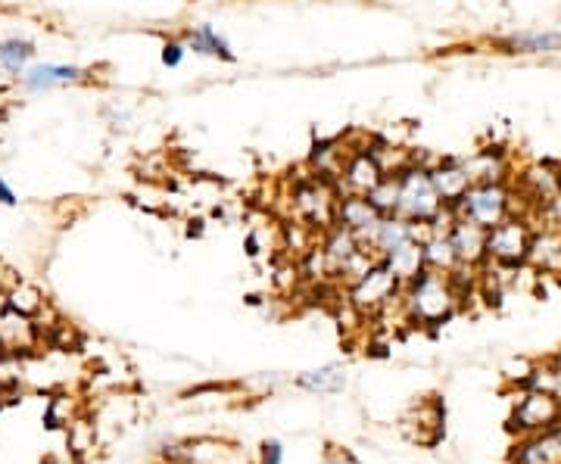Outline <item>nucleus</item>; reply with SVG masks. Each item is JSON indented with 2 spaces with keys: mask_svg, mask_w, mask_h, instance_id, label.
I'll return each instance as SVG.
<instances>
[{
  "mask_svg": "<svg viewBox=\"0 0 561 464\" xmlns=\"http://www.w3.org/2000/svg\"><path fill=\"white\" fill-rule=\"evenodd\" d=\"M461 290L453 275L443 271H431L424 268L415 281L402 290V305H405V318L412 327H440V324L453 322L461 309Z\"/></svg>",
  "mask_w": 561,
  "mask_h": 464,
  "instance_id": "nucleus-1",
  "label": "nucleus"
},
{
  "mask_svg": "<svg viewBox=\"0 0 561 464\" xmlns=\"http://www.w3.org/2000/svg\"><path fill=\"white\" fill-rule=\"evenodd\" d=\"M290 212L287 219H300L309 228H316L319 234H324L328 228L337 224V202H341V187L331 182H324L319 175H312L306 169V175L290 178Z\"/></svg>",
  "mask_w": 561,
  "mask_h": 464,
  "instance_id": "nucleus-2",
  "label": "nucleus"
},
{
  "mask_svg": "<svg viewBox=\"0 0 561 464\" xmlns=\"http://www.w3.org/2000/svg\"><path fill=\"white\" fill-rule=\"evenodd\" d=\"M443 200L431 182V160L415 156V162L400 172V209L397 216L405 222H434L440 216Z\"/></svg>",
  "mask_w": 561,
  "mask_h": 464,
  "instance_id": "nucleus-3",
  "label": "nucleus"
},
{
  "mask_svg": "<svg viewBox=\"0 0 561 464\" xmlns=\"http://www.w3.org/2000/svg\"><path fill=\"white\" fill-rule=\"evenodd\" d=\"M402 290L405 287L397 281V275L387 268L383 259H378L368 275H362L359 281L346 287V303L353 305V312L359 315L362 322H378L383 315V309H390L400 300Z\"/></svg>",
  "mask_w": 561,
  "mask_h": 464,
  "instance_id": "nucleus-4",
  "label": "nucleus"
},
{
  "mask_svg": "<svg viewBox=\"0 0 561 464\" xmlns=\"http://www.w3.org/2000/svg\"><path fill=\"white\" fill-rule=\"evenodd\" d=\"M534 234H537V222L530 216H518L515 212V216L502 219L486 234V263H493L496 268H508V271L524 268Z\"/></svg>",
  "mask_w": 561,
  "mask_h": 464,
  "instance_id": "nucleus-5",
  "label": "nucleus"
},
{
  "mask_svg": "<svg viewBox=\"0 0 561 464\" xmlns=\"http://www.w3.org/2000/svg\"><path fill=\"white\" fill-rule=\"evenodd\" d=\"M456 216L471 219V222L483 224V228H493L502 219L515 216V190H512V182L471 184V190L456 206Z\"/></svg>",
  "mask_w": 561,
  "mask_h": 464,
  "instance_id": "nucleus-6",
  "label": "nucleus"
},
{
  "mask_svg": "<svg viewBox=\"0 0 561 464\" xmlns=\"http://www.w3.org/2000/svg\"><path fill=\"white\" fill-rule=\"evenodd\" d=\"M508 427L518 437H534V433H546L561 427V403L556 396L534 390V386H522V396L515 399Z\"/></svg>",
  "mask_w": 561,
  "mask_h": 464,
  "instance_id": "nucleus-7",
  "label": "nucleus"
},
{
  "mask_svg": "<svg viewBox=\"0 0 561 464\" xmlns=\"http://www.w3.org/2000/svg\"><path fill=\"white\" fill-rule=\"evenodd\" d=\"M383 178H387V172L381 169V162L371 156V150L362 147V143H353V153H350L346 169H343L341 194H362V197H368Z\"/></svg>",
  "mask_w": 561,
  "mask_h": 464,
  "instance_id": "nucleus-8",
  "label": "nucleus"
},
{
  "mask_svg": "<svg viewBox=\"0 0 561 464\" xmlns=\"http://www.w3.org/2000/svg\"><path fill=\"white\" fill-rule=\"evenodd\" d=\"M431 182L437 187L443 206H449V209H456L461 202V197H465V194L471 190V184H474L459 156H446V160L431 162Z\"/></svg>",
  "mask_w": 561,
  "mask_h": 464,
  "instance_id": "nucleus-9",
  "label": "nucleus"
},
{
  "mask_svg": "<svg viewBox=\"0 0 561 464\" xmlns=\"http://www.w3.org/2000/svg\"><path fill=\"white\" fill-rule=\"evenodd\" d=\"M350 153H353V143L346 141V138H328V141H319L312 147V153H309V160H306V169H309L312 175L324 178V182L341 187L343 169H346Z\"/></svg>",
  "mask_w": 561,
  "mask_h": 464,
  "instance_id": "nucleus-10",
  "label": "nucleus"
},
{
  "mask_svg": "<svg viewBox=\"0 0 561 464\" xmlns=\"http://www.w3.org/2000/svg\"><path fill=\"white\" fill-rule=\"evenodd\" d=\"M321 253H324V263H328V268H331V278H334V283L341 281L343 268L353 263L356 256H359L362 250V241L353 234V231H346L343 224H334V228H328L324 234H321ZM341 287V283H337Z\"/></svg>",
  "mask_w": 561,
  "mask_h": 464,
  "instance_id": "nucleus-11",
  "label": "nucleus"
},
{
  "mask_svg": "<svg viewBox=\"0 0 561 464\" xmlns=\"http://www.w3.org/2000/svg\"><path fill=\"white\" fill-rule=\"evenodd\" d=\"M486 234H490V228L471 222V219H461V216L449 228V237H453V246L459 253L461 268L481 271L483 263H486Z\"/></svg>",
  "mask_w": 561,
  "mask_h": 464,
  "instance_id": "nucleus-12",
  "label": "nucleus"
},
{
  "mask_svg": "<svg viewBox=\"0 0 561 464\" xmlns=\"http://www.w3.org/2000/svg\"><path fill=\"white\" fill-rule=\"evenodd\" d=\"M409 241H419V224L405 222L400 216H383L381 222L375 224V231L362 241V246L371 250L378 259H383Z\"/></svg>",
  "mask_w": 561,
  "mask_h": 464,
  "instance_id": "nucleus-13",
  "label": "nucleus"
},
{
  "mask_svg": "<svg viewBox=\"0 0 561 464\" xmlns=\"http://www.w3.org/2000/svg\"><path fill=\"white\" fill-rule=\"evenodd\" d=\"M381 219L383 216L378 212V206L368 200V197H362V194H341V202H337V224H343L346 231H353L359 241H365Z\"/></svg>",
  "mask_w": 561,
  "mask_h": 464,
  "instance_id": "nucleus-14",
  "label": "nucleus"
},
{
  "mask_svg": "<svg viewBox=\"0 0 561 464\" xmlns=\"http://www.w3.org/2000/svg\"><path fill=\"white\" fill-rule=\"evenodd\" d=\"M508 464H561V427L522 437L512 449Z\"/></svg>",
  "mask_w": 561,
  "mask_h": 464,
  "instance_id": "nucleus-15",
  "label": "nucleus"
},
{
  "mask_svg": "<svg viewBox=\"0 0 561 464\" xmlns=\"http://www.w3.org/2000/svg\"><path fill=\"white\" fill-rule=\"evenodd\" d=\"M468 175L474 184L486 182H512V160L508 153L500 150V147H483V150H474L468 156H461Z\"/></svg>",
  "mask_w": 561,
  "mask_h": 464,
  "instance_id": "nucleus-16",
  "label": "nucleus"
},
{
  "mask_svg": "<svg viewBox=\"0 0 561 464\" xmlns=\"http://www.w3.org/2000/svg\"><path fill=\"white\" fill-rule=\"evenodd\" d=\"M527 268L561 278V231L537 224V234H534L530 253H527Z\"/></svg>",
  "mask_w": 561,
  "mask_h": 464,
  "instance_id": "nucleus-17",
  "label": "nucleus"
},
{
  "mask_svg": "<svg viewBox=\"0 0 561 464\" xmlns=\"http://www.w3.org/2000/svg\"><path fill=\"white\" fill-rule=\"evenodd\" d=\"M181 40H184V47H187V50H194L197 57H213V60H225V62L238 60V57H234V50H231V44L221 38L219 32H216L209 22H203V25H191V28L181 35Z\"/></svg>",
  "mask_w": 561,
  "mask_h": 464,
  "instance_id": "nucleus-18",
  "label": "nucleus"
},
{
  "mask_svg": "<svg viewBox=\"0 0 561 464\" xmlns=\"http://www.w3.org/2000/svg\"><path fill=\"white\" fill-rule=\"evenodd\" d=\"M508 54H524V57H552L561 54V32H515L500 40Z\"/></svg>",
  "mask_w": 561,
  "mask_h": 464,
  "instance_id": "nucleus-19",
  "label": "nucleus"
},
{
  "mask_svg": "<svg viewBox=\"0 0 561 464\" xmlns=\"http://www.w3.org/2000/svg\"><path fill=\"white\" fill-rule=\"evenodd\" d=\"M84 72L79 66H57V62H41V66H32L22 72V84L28 91H50L57 84H69V81H81Z\"/></svg>",
  "mask_w": 561,
  "mask_h": 464,
  "instance_id": "nucleus-20",
  "label": "nucleus"
},
{
  "mask_svg": "<svg viewBox=\"0 0 561 464\" xmlns=\"http://www.w3.org/2000/svg\"><path fill=\"white\" fill-rule=\"evenodd\" d=\"M321 234L316 228H309L300 219H284L280 222V250L287 259H297L300 263L306 253H312L319 246Z\"/></svg>",
  "mask_w": 561,
  "mask_h": 464,
  "instance_id": "nucleus-21",
  "label": "nucleus"
},
{
  "mask_svg": "<svg viewBox=\"0 0 561 464\" xmlns=\"http://www.w3.org/2000/svg\"><path fill=\"white\" fill-rule=\"evenodd\" d=\"M421 250H424V265H427L431 271L456 275V271L461 268L459 253H456V246H453L449 231H434L427 241L421 243Z\"/></svg>",
  "mask_w": 561,
  "mask_h": 464,
  "instance_id": "nucleus-22",
  "label": "nucleus"
},
{
  "mask_svg": "<svg viewBox=\"0 0 561 464\" xmlns=\"http://www.w3.org/2000/svg\"><path fill=\"white\" fill-rule=\"evenodd\" d=\"M383 263H387V268L397 275V281H400L402 287H409V283L415 281L421 271L427 268V265H424V250H421L419 241L402 243L400 250H393L390 256H383Z\"/></svg>",
  "mask_w": 561,
  "mask_h": 464,
  "instance_id": "nucleus-23",
  "label": "nucleus"
},
{
  "mask_svg": "<svg viewBox=\"0 0 561 464\" xmlns=\"http://www.w3.org/2000/svg\"><path fill=\"white\" fill-rule=\"evenodd\" d=\"M346 378L337 364H324L319 371H306L297 378V386L300 390H309V393H341Z\"/></svg>",
  "mask_w": 561,
  "mask_h": 464,
  "instance_id": "nucleus-24",
  "label": "nucleus"
},
{
  "mask_svg": "<svg viewBox=\"0 0 561 464\" xmlns=\"http://www.w3.org/2000/svg\"><path fill=\"white\" fill-rule=\"evenodd\" d=\"M32 57H35V44H28V40H20V38L0 40V66H3L7 72L22 76V72H25V66L32 62Z\"/></svg>",
  "mask_w": 561,
  "mask_h": 464,
  "instance_id": "nucleus-25",
  "label": "nucleus"
},
{
  "mask_svg": "<svg viewBox=\"0 0 561 464\" xmlns=\"http://www.w3.org/2000/svg\"><path fill=\"white\" fill-rule=\"evenodd\" d=\"M368 200L378 206L381 216H397V209H400V175H387V178L368 194Z\"/></svg>",
  "mask_w": 561,
  "mask_h": 464,
  "instance_id": "nucleus-26",
  "label": "nucleus"
},
{
  "mask_svg": "<svg viewBox=\"0 0 561 464\" xmlns=\"http://www.w3.org/2000/svg\"><path fill=\"white\" fill-rule=\"evenodd\" d=\"M41 293L38 290H32V287H16L13 293H10V309L13 312H20V315H35L41 309Z\"/></svg>",
  "mask_w": 561,
  "mask_h": 464,
  "instance_id": "nucleus-27",
  "label": "nucleus"
},
{
  "mask_svg": "<svg viewBox=\"0 0 561 464\" xmlns=\"http://www.w3.org/2000/svg\"><path fill=\"white\" fill-rule=\"evenodd\" d=\"M184 54H187L184 40H165V44H162V66L175 69V66L184 62Z\"/></svg>",
  "mask_w": 561,
  "mask_h": 464,
  "instance_id": "nucleus-28",
  "label": "nucleus"
},
{
  "mask_svg": "<svg viewBox=\"0 0 561 464\" xmlns=\"http://www.w3.org/2000/svg\"><path fill=\"white\" fill-rule=\"evenodd\" d=\"M537 224H546V228H556L561 231V194L549 206H542L540 216H537Z\"/></svg>",
  "mask_w": 561,
  "mask_h": 464,
  "instance_id": "nucleus-29",
  "label": "nucleus"
},
{
  "mask_svg": "<svg viewBox=\"0 0 561 464\" xmlns=\"http://www.w3.org/2000/svg\"><path fill=\"white\" fill-rule=\"evenodd\" d=\"M284 462V449L278 440H265L260 449V464H280Z\"/></svg>",
  "mask_w": 561,
  "mask_h": 464,
  "instance_id": "nucleus-30",
  "label": "nucleus"
},
{
  "mask_svg": "<svg viewBox=\"0 0 561 464\" xmlns=\"http://www.w3.org/2000/svg\"><path fill=\"white\" fill-rule=\"evenodd\" d=\"M324 464H362L353 452H346V449H328L324 452Z\"/></svg>",
  "mask_w": 561,
  "mask_h": 464,
  "instance_id": "nucleus-31",
  "label": "nucleus"
},
{
  "mask_svg": "<svg viewBox=\"0 0 561 464\" xmlns=\"http://www.w3.org/2000/svg\"><path fill=\"white\" fill-rule=\"evenodd\" d=\"M243 246H247V256H250V259H260L262 246H260V234H256V231H250V234H247Z\"/></svg>",
  "mask_w": 561,
  "mask_h": 464,
  "instance_id": "nucleus-32",
  "label": "nucleus"
},
{
  "mask_svg": "<svg viewBox=\"0 0 561 464\" xmlns=\"http://www.w3.org/2000/svg\"><path fill=\"white\" fill-rule=\"evenodd\" d=\"M0 202H3V206H16V194L7 187V182H3V178H0Z\"/></svg>",
  "mask_w": 561,
  "mask_h": 464,
  "instance_id": "nucleus-33",
  "label": "nucleus"
},
{
  "mask_svg": "<svg viewBox=\"0 0 561 464\" xmlns=\"http://www.w3.org/2000/svg\"><path fill=\"white\" fill-rule=\"evenodd\" d=\"M552 362H556L561 368V349H559V352H556V356H552Z\"/></svg>",
  "mask_w": 561,
  "mask_h": 464,
  "instance_id": "nucleus-34",
  "label": "nucleus"
},
{
  "mask_svg": "<svg viewBox=\"0 0 561 464\" xmlns=\"http://www.w3.org/2000/svg\"><path fill=\"white\" fill-rule=\"evenodd\" d=\"M3 356H7V349H3V344H0V362H3Z\"/></svg>",
  "mask_w": 561,
  "mask_h": 464,
  "instance_id": "nucleus-35",
  "label": "nucleus"
},
{
  "mask_svg": "<svg viewBox=\"0 0 561 464\" xmlns=\"http://www.w3.org/2000/svg\"><path fill=\"white\" fill-rule=\"evenodd\" d=\"M0 393H3V386H0Z\"/></svg>",
  "mask_w": 561,
  "mask_h": 464,
  "instance_id": "nucleus-36",
  "label": "nucleus"
}]
</instances>
